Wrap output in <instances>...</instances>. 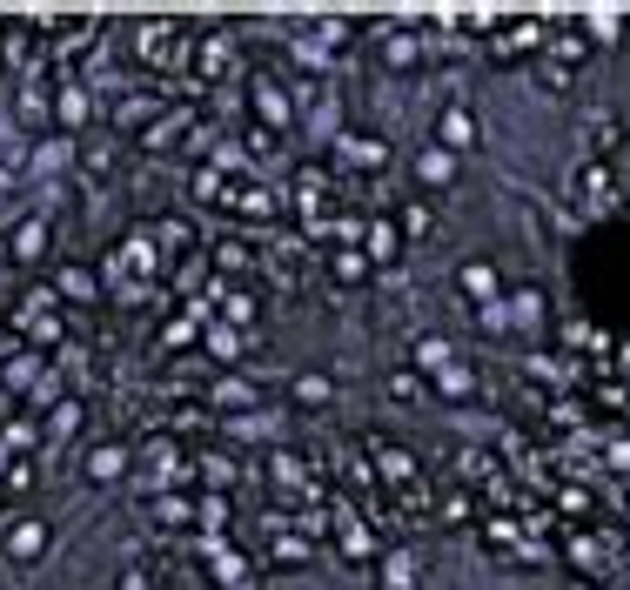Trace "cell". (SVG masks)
I'll list each match as a JSON object with an SVG mask.
<instances>
[{
    "instance_id": "1",
    "label": "cell",
    "mask_w": 630,
    "mask_h": 590,
    "mask_svg": "<svg viewBox=\"0 0 630 590\" xmlns=\"http://www.w3.org/2000/svg\"><path fill=\"white\" fill-rule=\"evenodd\" d=\"M543 34H550L543 21H490V61H523V54L537 61Z\"/></svg>"
},
{
    "instance_id": "2",
    "label": "cell",
    "mask_w": 630,
    "mask_h": 590,
    "mask_svg": "<svg viewBox=\"0 0 630 590\" xmlns=\"http://www.w3.org/2000/svg\"><path fill=\"white\" fill-rule=\"evenodd\" d=\"M570 195H577L584 208H610V202H617V175H610V161L584 155V168L570 175Z\"/></svg>"
},
{
    "instance_id": "3",
    "label": "cell",
    "mask_w": 630,
    "mask_h": 590,
    "mask_svg": "<svg viewBox=\"0 0 630 590\" xmlns=\"http://www.w3.org/2000/svg\"><path fill=\"white\" fill-rule=\"evenodd\" d=\"M47 537H54V530H47L41 517H21L7 537H0V550H7L14 564H34V557H47Z\"/></svg>"
},
{
    "instance_id": "4",
    "label": "cell",
    "mask_w": 630,
    "mask_h": 590,
    "mask_svg": "<svg viewBox=\"0 0 630 590\" xmlns=\"http://www.w3.org/2000/svg\"><path fill=\"white\" fill-rule=\"evenodd\" d=\"M483 141V128H476V114L470 108H443V121H436V148H476Z\"/></svg>"
},
{
    "instance_id": "5",
    "label": "cell",
    "mask_w": 630,
    "mask_h": 590,
    "mask_svg": "<svg viewBox=\"0 0 630 590\" xmlns=\"http://www.w3.org/2000/svg\"><path fill=\"white\" fill-rule=\"evenodd\" d=\"M396 255H403V228L389 215H376L369 222V269H396Z\"/></svg>"
},
{
    "instance_id": "6",
    "label": "cell",
    "mask_w": 630,
    "mask_h": 590,
    "mask_svg": "<svg viewBox=\"0 0 630 590\" xmlns=\"http://www.w3.org/2000/svg\"><path fill=\"white\" fill-rule=\"evenodd\" d=\"M383 161H389V148H383L376 135H349V141H342V168H362V175H376Z\"/></svg>"
},
{
    "instance_id": "7",
    "label": "cell",
    "mask_w": 630,
    "mask_h": 590,
    "mask_svg": "<svg viewBox=\"0 0 630 590\" xmlns=\"http://www.w3.org/2000/svg\"><path fill=\"white\" fill-rule=\"evenodd\" d=\"M423 54H429V41H423V34H409V27H396V34L383 41V61H389V68H416Z\"/></svg>"
},
{
    "instance_id": "8",
    "label": "cell",
    "mask_w": 630,
    "mask_h": 590,
    "mask_svg": "<svg viewBox=\"0 0 630 590\" xmlns=\"http://www.w3.org/2000/svg\"><path fill=\"white\" fill-rule=\"evenodd\" d=\"M416 175H423L429 188H450V182H456V155H450V148H436V141H429L423 155H416Z\"/></svg>"
},
{
    "instance_id": "9",
    "label": "cell",
    "mask_w": 630,
    "mask_h": 590,
    "mask_svg": "<svg viewBox=\"0 0 630 590\" xmlns=\"http://www.w3.org/2000/svg\"><path fill=\"white\" fill-rule=\"evenodd\" d=\"M456 289H463V295H476V302H496V289H503V282H496V262H463Z\"/></svg>"
},
{
    "instance_id": "10",
    "label": "cell",
    "mask_w": 630,
    "mask_h": 590,
    "mask_svg": "<svg viewBox=\"0 0 630 590\" xmlns=\"http://www.w3.org/2000/svg\"><path fill=\"white\" fill-rule=\"evenodd\" d=\"M396 215H403L396 228H403L409 242H429V235H436V202H403Z\"/></svg>"
},
{
    "instance_id": "11",
    "label": "cell",
    "mask_w": 630,
    "mask_h": 590,
    "mask_svg": "<svg viewBox=\"0 0 630 590\" xmlns=\"http://www.w3.org/2000/svg\"><path fill=\"white\" fill-rule=\"evenodd\" d=\"M336 537H342V557H349V564H376V537H369V530H362V523H342V530H336Z\"/></svg>"
},
{
    "instance_id": "12",
    "label": "cell",
    "mask_w": 630,
    "mask_h": 590,
    "mask_svg": "<svg viewBox=\"0 0 630 590\" xmlns=\"http://www.w3.org/2000/svg\"><path fill=\"white\" fill-rule=\"evenodd\" d=\"M362 275H369V255H356V249L329 255V282H342V289H356Z\"/></svg>"
},
{
    "instance_id": "13",
    "label": "cell",
    "mask_w": 630,
    "mask_h": 590,
    "mask_svg": "<svg viewBox=\"0 0 630 590\" xmlns=\"http://www.w3.org/2000/svg\"><path fill=\"white\" fill-rule=\"evenodd\" d=\"M121 470H128V450H114V443H101V450H88V477H94V483L121 477Z\"/></svg>"
},
{
    "instance_id": "14",
    "label": "cell",
    "mask_w": 630,
    "mask_h": 590,
    "mask_svg": "<svg viewBox=\"0 0 630 590\" xmlns=\"http://www.w3.org/2000/svg\"><path fill=\"white\" fill-rule=\"evenodd\" d=\"M383 590H416V557H409V550L383 557Z\"/></svg>"
},
{
    "instance_id": "15",
    "label": "cell",
    "mask_w": 630,
    "mask_h": 590,
    "mask_svg": "<svg viewBox=\"0 0 630 590\" xmlns=\"http://www.w3.org/2000/svg\"><path fill=\"white\" fill-rule=\"evenodd\" d=\"M590 141H597V161H610L617 148H624V121H617V114H604V121L590 128Z\"/></svg>"
},
{
    "instance_id": "16",
    "label": "cell",
    "mask_w": 630,
    "mask_h": 590,
    "mask_svg": "<svg viewBox=\"0 0 630 590\" xmlns=\"http://www.w3.org/2000/svg\"><path fill=\"white\" fill-rule=\"evenodd\" d=\"M436 389L463 403V396H470V389H476V376H470V369H463V363H443V369H436Z\"/></svg>"
},
{
    "instance_id": "17",
    "label": "cell",
    "mask_w": 630,
    "mask_h": 590,
    "mask_svg": "<svg viewBox=\"0 0 630 590\" xmlns=\"http://www.w3.org/2000/svg\"><path fill=\"white\" fill-rule=\"evenodd\" d=\"M215 262H222V275H248V269H262V262H255L242 242H215Z\"/></svg>"
},
{
    "instance_id": "18",
    "label": "cell",
    "mask_w": 630,
    "mask_h": 590,
    "mask_svg": "<svg viewBox=\"0 0 630 590\" xmlns=\"http://www.w3.org/2000/svg\"><path fill=\"white\" fill-rule=\"evenodd\" d=\"M483 544H490L496 550V557H517V523H503V517H496V523H483Z\"/></svg>"
},
{
    "instance_id": "19",
    "label": "cell",
    "mask_w": 630,
    "mask_h": 590,
    "mask_svg": "<svg viewBox=\"0 0 630 590\" xmlns=\"http://www.w3.org/2000/svg\"><path fill=\"white\" fill-rule=\"evenodd\" d=\"M255 108L269 114L275 128H282V121H289V101H282V88H275V81H255Z\"/></svg>"
},
{
    "instance_id": "20",
    "label": "cell",
    "mask_w": 630,
    "mask_h": 590,
    "mask_svg": "<svg viewBox=\"0 0 630 590\" xmlns=\"http://www.w3.org/2000/svg\"><path fill=\"white\" fill-rule=\"evenodd\" d=\"M61 295H68V302H94L101 289H94V275H88V269H61Z\"/></svg>"
},
{
    "instance_id": "21",
    "label": "cell",
    "mask_w": 630,
    "mask_h": 590,
    "mask_svg": "<svg viewBox=\"0 0 630 590\" xmlns=\"http://www.w3.org/2000/svg\"><path fill=\"white\" fill-rule=\"evenodd\" d=\"M416 363H423L429 376H436V369L450 363V342H443V336H416Z\"/></svg>"
},
{
    "instance_id": "22",
    "label": "cell",
    "mask_w": 630,
    "mask_h": 590,
    "mask_svg": "<svg viewBox=\"0 0 630 590\" xmlns=\"http://www.w3.org/2000/svg\"><path fill=\"white\" fill-rule=\"evenodd\" d=\"M470 517H476V497L463 490V483H456L450 497H443V523H470Z\"/></svg>"
},
{
    "instance_id": "23",
    "label": "cell",
    "mask_w": 630,
    "mask_h": 590,
    "mask_svg": "<svg viewBox=\"0 0 630 590\" xmlns=\"http://www.w3.org/2000/svg\"><path fill=\"white\" fill-rule=\"evenodd\" d=\"M389 403H416V396H423V383H416V369H396V376H389Z\"/></svg>"
},
{
    "instance_id": "24",
    "label": "cell",
    "mask_w": 630,
    "mask_h": 590,
    "mask_svg": "<svg viewBox=\"0 0 630 590\" xmlns=\"http://www.w3.org/2000/svg\"><path fill=\"white\" fill-rule=\"evenodd\" d=\"M195 322L202 316H175L168 329H161V349H188V342H195Z\"/></svg>"
},
{
    "instance_id": "25",
    "label": "cell",
    "mask_w": 630,
    "mask_h": 590,
    "mask_svg": "<svg viewBox=\"0 0 630 590\" xmlns=\"http://www.w3.org/2000/svg\"><path fill=\"white\" fill-rule=\"evenodd\" d=\"M27 309H47V316H54V295H47V289H34V295H27ZM27 329H34V336H47V342L61 336V322H27Z\"/></svg>"
},
{
    "instance_id": "26",
    "label": "cell",
    "mask_w": 630,
    "mask_h": 590,
    "mask_svg": "<svg viewBox=\"0 0 630 590\" xmlns=\"http://www.w3.org/2000/svg\"><path fill=\"white\" fill-rule=\"evenodd\" d=\"M81 121H88V94L68 88V94H61V128H81Z\"/></svg>"
},
{
    "instance_id": "27",
    "label": "cell",
    "mask_w": 630,
    "mask_h": 590,
    "mask_svg": "<svg viewBox=\"0 0 630 590\" xmlns=\"http://www.w3.org/2000/svg\"><path fill=\"white\" fill-rule=\"evenodd\" d=\"M202 477L215 483V490H228V483H235V463H228V456L215 450V456H202Z\"/></svg>"
},
{
    "instance_id": "28",
    "label": "cell",
    "mask_w": 630,
    "mask_h": 590,
    "mask_svg": "<svg viewBox=\"0 0 630 590\" xmlns=\"http://www.w3.org/2000/svg\"><path fill=\"white\" fill-rule=\"evenodd\" d=\"M208 349H215V356H235L242 342H235V329H228V322H215V316H208Z\"/></svg>"
},
{
    "instance_id": "29",
    "label": "cell",
    "mask_w": 630,
    "mask_h": 590,
    "mask_svg": "<svg viewBox=\"0 0 630 590\" xmlns=\"http://www.w3.org/2000/svg\"><path fill=\"white\" fill-rule=\"evenodd\" d=\"M195 517H202V530L215 537V530L228 523V503H222V497H202V510H195Z\"/></svg>"
},
{
    "instance_id": "30",
    "label": "cell",
    "mask_w": 630,
    "mask_h": 590,
    "mask_svg": "<svg viewBox=\"0 0 630 590\" xmlns=\"http://www.w3.org/2000/svg\"><path fill=\"white\" fill-rule=\"evenodd\" d=\"M510 309H517L523 322H537V316H543V295H537V289H517V295H510Z\"/></svg>"
},
{
    "instance_id": "31",
    "label": "cell",
    "mask_w": 630,
    "mask_h": 590,
    "mask_svg": "<svg viewBox=\"0 0 630 590\" xmlns=\"http://www.w3.org/2000/svg\"><path fill=\"white\" fill-rule=\"evenodd\" d=\"M295 403H329V383H322V376H302V383H295Z\"/></svg>"
},
{
    "instance_id": "32",
    "label": "cell",
    "mask_w": 630,
    "mask_h": 590,
    "mask_svg": "<svg viewBox=\"0 0 630 590\" xmlns=\"http://www.w3.org/2000/svg\"><path fill=\"white\" fill-rule=\"evenodd\" d=\"M74 423H81V403H61V409H54V436H74Z\"/></svg>"
},
{
    "instance_id": "33",
    "label": "cell",
    "mask_w": 630,
    "mask_h": 590,
    "mask_svg": "<svg viewBox=\"0 0 630 590\" xmlns=\"http://www.w3.org/2000/svg\"><path fill=\"white\" fill-rule=\"evenodd\" d=\"M68 161V141H41V168H61Z\"/></svg>"
},
{
    "instance_id": "34",
    "label": "cell",
    "mask_w": 630,
    "mask_h": 590,
    "mask_svg": "<svg viewBox=\"0 0 630 590\" xmlns=\"http://www.w3.org/2000/svg\"><path fill=\"white\" fill-rule=\"evenodd\" d=\"M121 590H148V570H128V577H121Z\"/></svg>"
},
{
    "instance_id": "35",
    "label": "cell",
    "mask_w": 630,
    "mask_h": 590,
    "mask_svg": "<svg viewBox=\"0 0 630 590\" xmlns=\"http://www.w3.org/2000/svg\"><path fill=\"white\" fill-rule=\"evenodd\" d=\"M0 188H7V175H0Z\"/></svg>"
},
{
    "instance_id": "36",
    "label": "cell",
    "mask_w": 630,
    "mask_h": 590,
    "mask_svg": "<svg viewBox=\"0 0 630 590\" xmlns=\"http://www.w3.org/2000/svg\"><path fill=\"white\" fill-rule=\"evenodd\" d=\"M0 255H7V242H0Z\"/></svg>"
}]
</instances>
